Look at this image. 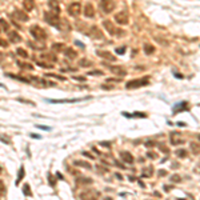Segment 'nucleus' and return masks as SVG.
<instances>
[{"mask_svg": "<svg viewBox=\"0 0 200 200\" xmlns=\"http://www.w3.org/2000/svg\"><path fill=\"white\" fill-rule=\"evenodd\" d=\"M148 83H150V77L148 76L141 77V79H132V80H129L127 84H125V88H127V90H135V88L147 85Z\"/></svg>", "mask_w": 200, "mask_h": 200, "instance_id": "obj_1", "label": "nucleus"}, {"mask_svg": "<svg viewBox=\"0 0 200 200\" xmlns=\"http://www.w3.org/2000/svg\"><path fill=\"white\" fill-rule=\"evenodd\" d=\"M30 32H31V35L34 36V39L38 40V41H43V40H45V38H47V32L41 28L40 25H32L30 28Z\"/></svg>", "mask_w": 200, "mask_h": 200, "instance_id": "obj_2", "label": "nucleus"}, {"mask_svg": "<svg viewBox=\"0 0 200 200\" xmlns=\"http://www.w3.org/2000/svg\"><path fill=\"white\" fill-rule=\"evenodd\" d=\"M103 25H104V28L107 30V32H108L109 35H112V36H123L124 35V31L119 30L118 27L113 25L112 21H109V20H104Z\"/></svg>", "mask_w": 200, "mask_h": 200, "instance_id": "obj_3", "label": "nucleus"}, {"mask_svg": "<svg viewBox=\"0 0 200 200\" xmlns=\"http://www.w3.org/2000/svg\"><path fill=\"white\" fill-rule=\"evenodd\" d=\"M44 19H45V21H47L49 25L59 27V24H60V17H59L58 13H55V12H45L44 13Z\"/></svg>", "mask_w": 200, "mask_h": 200, "instance_id": "obj_4", "label": "nucleus"}, {"mask_svg": "<svg viewBox=\"0 0 200 200\" xmlns=\"http://www.w3.org/2000/svg\"><path fill=\"white\" fill-rule=\"evenodd\" d=\"M99 196H100V192L96 189H87L85 192L80 193L81 200H97Z\"/></svg>", "mask_w": 200, "mask_h": 200, "instance_id": "obj_5", "label": "nucleus"}, {"mask_svg": "<svg viewBox=\"0 0 200 200\" xmlns=\"http://www.w3.org/2000/svg\"><path fill=\"white\" fill-rule=\"evenodd\" d=\"M67 11H68V13L71 16H73V17H76V16H79L80 15V12H81V7H80V3H71L68 6V8H67Z\"/></svg>", "mask_w": 200, "mask_h": 200, "instance_id": "obj_6", "label": "nucleus"}, {"mask_svg": "<svg viewBox=\"0 0 200 200\" xmlns=\"http://www.w3.org/2000/svg\"><path fill=\"white\" fill-rule=\"evenodd\" d=\"M87 35L91 36V38H94V39H103V32L97 28L96 25H90L88 27Z\"/></svg>", "mask_w": 200, "mask_h": 200, "instance_id": "obj_7", "label": "nucleus"}, {"mask_svg": "<svg viewBox=\"0 0 200 200\" xmlns=\"http://www.w3.org/2000/svg\"><path fill=\"white\" fill-rule=\"evenodd\" d=\"M100 6H101V10H103L105 13H111L115 10L113 0H100Z\"/></svg>", "mask_w": 200, "mask_h": 200, "instance_id": "obj_8", "label": "nucleus"}, {"mask_svg": "<svg viewBox=\"0 0 200 200\" xmlns=\"http://www.w3.org/2000/svg\"><path fill=\"white\" fill-rule=\"evenodd\" d=\"M115 20L118 21V24H120V25H125V24H128V21H129L128 13L125 12V11H122V12L116 13V15H115Z\"/></svg>", "mask_w": 200, "mask_h": 200, "instance_id": "obj_9", "label": "nucleus"}, {"mask_svg": "<svg viewBox=\"0 0 200 200\" xmlns=\"http://www.w3.org/2000/svg\"><path fill=\"white\" fill-rule=\"evenodd\" d=\"M12 17H13V19H16V20H19V21H27V20H28V15H27L25 12L20 11V10H15V11H13Z\"/></svg>", "mask_w": 200, "mask_h": 200, "instance_id": "obj_10", "label": "nucleus"}, {"mask_svg": "<svg viewBox=\"0 0 200 200\" xmlns=\"http://www.w3.org/2000/svg\"><path fill=\"white\" fill-rule=\"evenodd\" d=\"M169 140H171V144H174V146L183 144V139H181V135L179 132H172L169 136Z\"/></svg>", "mask_w": 200, "mask_h": 200, "instance_id": "obj_11", "label": "nucleus"}, {"mask_svg": "<svg viewBox=\"0 0 200 200\" xmlns=\"http://www.w3.org/2000/svg\"><path fill=\"white\" fill-rule=\"evenodd\" d=\"M84 15L87 17H94L95 16V8L91 3H87L85 7H84Z\"/></svg>", "mask_w": 200, "mask_h": 200, "instance_id": "obj_12", "label": "nucleus"}, {"mask_svg": "<svg viewBox=\"0 0 200 200\" xmlns=\"http://www.w3.org/2000/svg\"><path fill=\"white\" fill-rule=\"evenodd\" d=\"M8 38H10V41H11V43H19V41H21V36L17 34L16 31L8 32Z\"/></svg>", "mask_w": 200, "mask_h": 200, "instance_id": "obj_13", "label": "nucleus"}, {"mask_svg": "<svg viewBox=\"0 0 200 200\" xmlns=\"http://www.w3.org/2000/svg\"><path fill=\"white\" fill-rule=\"evenodd\" d=\"M96 53H97V56H100V58H103V59H105V60H108V62H115V58H113L109 52H107V51H96Z\"/></svg>", "mask_w": 200, "mask_h": 200, "instance_id": "obj_14", "label": "nucleus"}, {"mask_svg": "<svg viewBox=\"0 0 200 200\" xmlns=\"http://www.w3.org/2000/svg\"><path fill=\"white\" fill-rule=\"evenodd\" d=\"M188 109V104L187 101H183V103H179L174 107V113H178V112H181V111H187Z\"/></svg>", "mask_w": 200, "mask_h": 200, "instance_id": "obj_15", "label": "nucleus"}, {"mask_svg": "<svg viewBox=\"0 0 200 200\" xmlns=\"http://www.w3.org/2000/svg\"><path fill=\"white\" fill-rule=\"evenodd\" d=\"M120 157H122V160L124 163H128V164H132L133 163V156L129 152H122L120 153Z\"/></svg>", "mask_w": 200, "mask_h": 200, "instance_id": "obj_16", "label": "nucleus"}, {"mask_svg": "<svg viewBox=\"0 0 200 200\" xmlns=\"http://www.w3.org/2000/svg\"><path fill=\"white\" fill-rule=\"evenodd\" d=\"M63 51H64V55H66V56H67L68 59H75V58L77 56L76 51L73 49V48H71V47H67V48H64Z\"/></svg>", "mask_w": 200, "mask_h": 200, "instance_id": "obj_17", "label": "nucleus"}, {"mask_svg": "<svg viewBox=\"0 0 200 200\" xmlns=\"http://www.w3.org/2000/svg\"><path fill=\"white\" fill-rule=\"evenodd\" d=\"M109 69H111V72H113L115 75H118V76H124L125 73H127V71H125L123 67H109Z\"/></svg>", "mask_w": 200, "mask_h": 200, "instance_id": "obj_18", "label": "nucleus"}, {"mask_svg": "<svg viewBox=\"0 0 200 200\" xmlns=\"http://www.w3.org/2000/svg\"><path fill=\"white\" fill-rule=\"evenodd\" d=\"M23 7L25 11H32L35 8V2L34 0H23Z\"/></svg>", "mask_w": 200, "mask_h": 200, "instance_id": "obj_19", "label": "nucleus"}, {"mask_svg": "<svg viewBox=\"0 0 200 200\" xmlns=\"http://www.w3.org/2000/svg\"><path fill=\"white\" fill-rule=\"evenodd\" d=\"M189 148H191L193 155H199L200 153V143H196V141L189 143Z\"/></svg>", "mask_w": 200, "mask_h": 200, "instance_id": "obj_20", "label": "nucleus"}, {"mask_svg": "<svg viewBox=\"0 0 200 200\" xmlns=\"http://www.w3.org/2000/svg\"><path fill=\"white\" fill-rule=\"evenodd\" d=\"M81 100H85V99H62V100H48L49 103H55V104H58V103H76V101H81Z\"/></svg>", "mask_w": 200, "mask_h": 200, "instance_id": "obj_21", "label": "nucleus"}, {"mask_svg": "<svg viewBox=\"0 0 200 200\" xmlns=\"http://www.w3.org/2000/svg\"><path fill=\"white\" fill-rule=\"evenodd\" d=\"M48 6L52 10V12L59 13V2L58 0H48Z\"/></svg>", "mask_w": 200, "mask_h": 200, "instance_id": "obj_22", "label": "nucleus"}, {"mask_svg": "<svg viewBox=\"0 0 200 200\" xmlns=\"http://www.w3.org/2000/svg\"><path fill=\"white\" fill-rule=\"evenodd\" d=\"M153 174V167L150 165V167H144L143 168V172H141V176L143 178H150Z\"/></svg>", "mask_w": 200, "mask_h": 200, "instance_id": "obj_23", "label": "nucleus"}, {"mask_svg": "<svg viewBox=\"0 0 200 200\" xmlns=\"http://www.w3.org/2000/svg\"><path fill=\"white\" fill-rule=\"evenodd\" d=\"M40 58L43 59V62H44V60H48V62H51V63H55V62L58 60L56 58L53 56V55H49V53H44V55H41Z\"/></svg>", "mask_w": 200, "mask_h": 200, "instance_id": "obj_24", "label": "nucleus"}, {"mask_svg": "<svg viewBox=\"0 0 200 200\" xmlns=\"http://www.w3.org/2000/svg\"><path fill=\"white\" fill-rule=\"evenodd\" d=\"M76 183L79 185H81V184H91L92 183V179H90V178H77L76 179Z\"/></svg>", "mask_w": 200, "mask_h": 200, "instance_id": "obj_25", "label": "nucleus"}, {"mask_svg": "<svg viewBox=\"0 0 200 200\" xmlns=\"http://www.w3.org/2000/svg\"><path fill=\"white\" fill-rule=\"evenodd\" d=\"M28 45L35 49H44V43H41V41H39V43H32V41H28Z\"/></svg>", "mask_w": 200, "mask_h": 200, "instance_id": "obj_26", "label": "nucleus"}, {"mask_svg": "<svg viewBox=\"0 0 200 200\" xmlns=\"http://www.w3.org/2000/svg\"><path fill=\"white\" fill-rule=\"evenodd\" d=\"M175 153H176V156H178V157H181V159H185V157L188 156L187 150H183V148H181V150H178Z\"/></svg>", "mask_w": 200, "mask_h": 200, "instance_id": "obj_27", "label": "nucleus"}, {"mask_svg": "<svg viewBox=\"0 0 200 200\" xmlns=\"http://www.w3.org/2000/svg\"><path fill=\"white\" fill-rule=\"evenodd\" d=\"M17 66H19V67H21V68H24V69H34V66H32V64H30V63L17 62Z\"/></svg>", "mask_w": 200, "mask_h": 200, "instance_id": "obj_28", "label": "nucleus"}, {"mask_svg": "<svg viewBox=\"0 0 200 200\" xmlns=\"http://www.w3.org/2000/svg\"><path fill=\"white\" fill-rule=\"evenodd\" d=\"M144 52H146L147 55H150V53H153V52H155V48H153V45L146 44V45H144Z\"/></svg>", "mask_w": 200, "mask_h": 200, "instance_id": "obj_29", "label": "nucleus"}, {"mask_svg": "<svg viewBox=\"0 0 200 200\" xmlns=\"http://www.w3.org/2000/svg\"><path fill=\"white\" fill-rule=\"evenodd\" d=\"M73 164H75V165H80V167H85L87 169H90V168H91V165L88 164L87 161H81V160H76L75 163H73Z\"/></svg>", "mask_w": 200, "mask_h": 200, "instance_id": "obj_30", "label": "nucleus"}, {"mask_svg": "<svg viewBox=\"0 0 200 200\" xmlns=\"http://www.w3.org/2000/svg\"><path fill=\"white\" fill-rule=\"evenodd\" d=\"M23 193H24L25 196H32V192H31L28 184H24V185H23Z\"/></svg>", "mask_w": 200, "mask_h": 200, "instance_id": "obj_31", "label": "nucleus"}, {"mask_svg": "<svg viewBox=\"0 0 200 200\" xmlns=\"http://www.w3.org/2000/svg\"><path fill=\"white\" fill-rule=\"evenodd\" d=\"M7 76H10V77H13V79H16V80H19V81H24V83H28V81H30V80H27V79L21 77V76L13 75V73H7Z\"/></svg>", "mask_w": 200, "mask_h": 200, "instance_id": "obj_32", "label": "nucleus"}, {"mask_svg": "<svg viewBox=\"0 0 200 200\" xmlns=\"http://www.w3.org/2000/svg\"><path fill=\"white\" fill-rule=\"evenodd\" d=\"M16 52H17V55H19V56L24 58V59L28 58V53H27V51H25V49H23V48H17V49H16Z\"/></svg>", "mask_w": 200, "mask_h": 200, "instance_id": "obj_33", "label": "nucleus"}, {"mask_svg": "<svg viewBox=\"0 0 200 200\" xmlns=\"http://www.w3.org/2000/svg\"><path fill=\"white\" fill-rule=\"evenodd\" d=\"M0 25H2V30H4V31H8L10 30V24L4 20V19H0Z\"/></svg>", "mask_w": 200, "mask_h": 200, "instance_id": "obj_34", "label": "nucleus"}, {"mask_svg": "<svg viewBox=\"0 0 200 200\" xmlns=\"http://www.w3.org/2000/svg\"><path fill=\"white\" fill-rule=\"evenodd\" d=\"M79 64H80L81 67H90L92 63L90 62V60H87V59H81L80 62H79Z\"/></svg>", "mask_w": 200, "mask_h": 200, "instance_id": "obj_35", "label": "nucleus"}, {"mask_svg": "<svg viewBox=\"0 0 200 200\" xmlns=\"http://www.w3.org/2000/svg\"><path fill=\"white\" fill-rule=\"evenodd\" d=\"M171 181L172 183H179V181H181V176L180 175H172L171 176Z\"/></svg>", "mask_w": 200, "mask_h": 200, "instance_id": "obj_36", "label": "nucleus"}, {"mask_svg": "<svg viewBox=\"0 0 200 200\" xmlns=\"http://www.w3.org/2000/svg\"><path fill=\"white\" fill-rule=\"evenodd\" d=\"M63 47H64V45H63L62 43H55V44H52V49H55V51H62Z\"/></svg>", "mask_w": 200, "mask_h": 200, "instance_id": "obj_37", "label": "nucleus"}, {"mask_svg": "<svg viewBox=\"0 0 200 200\" xmlns=\"http://www.w3.org/2000/svg\"><path fill=\"white\" fill-rule=\"evenodd\" d=\"M45 76H48V77H55V79H59V80H66V77H63V76H60V75H56V73H47Z\"/></svg>", "mask_w": 200, "mask_h": 200, "instance_id": "obj_38", "label": "nucleus"}, {"mask_svg": "<svg viewBox=\"0 0 200 200\" xmlns=\"http://www.w3.org/2000/svg\"><path fill=\"white\" fill-rule=\"evenodd\" d=\"M38 66L44 67V68H51V67H52V64H51V63H45V62H38Z\"/></svg>", "mask_w": 200, "mask_h": 200, "instance_id": "obj_39", "label": "nucleus"}, {"mask_svg": "<svg viewBox=\"0 0 200 200\" xmlns=\"http://www.w3.org/2000/svg\"><path fill=\"white\" fill-rule=\"evenodd\" d=\"M23 176H24V168H20V171H19V179H17V183H19V180L20 179H23Z\"/></svg>", "mask_w": 200, "mask_h": 200, "instance_id": "obj_40", "label": "nucleus"}, {"mask_svg": "<svg viewBox=\"0 0 200 200\" xmlns=\"http://www.w3.org/2000/svg\"><path fill=\"white\" fill-rule=\"evenodd\" d=\"M159 148L164 152V153H168V148H167L165 146H163V144H159Z\"/></svg>", "mask_w": 200, "mask_h": 200, "instance_id": "obj_41", "label": "nucleus"}, {"mask_svg": "<svg viewBox=\"0 0 200 200\" xmlns=\"http://www.w3.org/2000/svg\"><path fill=\"white\" fill-rule=\"evenodd\" d=\"M88 75H103V72L101 71H91V72H88Z\"/></svg>", "mask_w": 200, "mask_h": 200, "instance_id": "obj_42", "label": "nucleus"}, {"mask_svg": "<svg viewBox=\"0 0 200 200\" xmlns=\"http://www.w3.org/2000/svg\"><path fill=\"white\" fill-rule=\"evenodd\" d=\"M0 45H2V47H8V41L4 40V39H0Z\"/></svg>", "mask_w": 200, "mask_h": 200, "instance_id": "obj_43", "label": "nucleus"}, {"mask_svg": "<svg viewBox=\"0 0 200 200\" xmlns=\"http://www.w3.org/2000/svg\"><path fill=\"white\" fill-rule=\"evenodd\" d=\"M39 129H44V131H49L51 129V127H47V125H36Z\"/></svg>", "mask_w": 200, "mask_h": 200, "instance_id": "obj_44", "label": "nucleus"}, {"mask_svg": "<svg viewBox=\"0 0 200 200\" xmlns=\"http://www.w3.org/2000/svg\"><path fill=\"white\" fill-rule=\"evenodd\" d=\"M147 156L150 157V159H156V157H157V155H155L153 152H148V153H147Z\"/></svg>", "mask_w": 200, "mask_h": 200, "instance_id": "obj_45", "label": "nucleus"}, {"mask_svg": "<svg viewBox=\"0 0 200 200\" xmlns=\"http://www.w3.org/2000/svg\"><path fill=\"white\" fill-rule=\"evenodd\" d=\"M125 52V47H123V48H119V49H116V53H119V55H123Z\"/></svg>", "mask_w": 200, "mask_h": 200, "instance_id": "obj_46", "label": "nucleus"}, {"mask_svg": "<svg viewBox=\"0 0 200 200\" xmlns=\"http://www.w3.org/2000/svg\"><path fill=\"white\" fill-rule=\"evenodd\" d=\"M167 175V171L165 169H160L159 171V176H165Z\"/></svg>", "mask_w": 200, "mask_h": 200, "instance_id": "obj_47", "label": "nucleus"}, {"mask_svg": "<svg viewBox=\"0 0 200 200\" xmlns=\"http://www.w3.org/2000/svg\"><path fill=\"white\" fill-rule=\"evenodd\" d=\"M73 79H76L77 81H84L85 80V77H83V76H77V77H73Z\"/></svg>", "mask_w": 200, "mask_h": 200, "instance_id": "obj_48", "label": "nucleus"}, {"mask_svg": "<svg viewBox=\"0 0 200 200\" xmlns=\"http://www.w3.org/2000/svg\"><path fill=\"white\" fill-rule=\"evenodd\" d=\"M155 144H153V141H147L146 143V147H153Z\"/></svg>", "mask_w": 200, "mask_h": 200, "instance_id": "obj_49", "label": "nucleus"}, {"mask_svg": "<svg viewBox=\"0 0 200 200\" xmlns=\"http://www.w3.org/2000/svg\"><path fill=\"white\" fill-rule=\"evenodd\" d=\"M0 191L4 192V184H3V181H0Z\"/></svg>", "mask_w": 200, "mask_h": 200, "instance_id": "obj_50", "label": "nucleus"}, {"mask_svg": "<svg viewBox=\"0 0 200 200\" xmlns=\"http://www.w3.org/2000/svg\"><path fill=\"white\" fill-rule=\"evenodd\" d=\"M75 44H77V45H80L81 48H84V44H83V43H80V41H77V40L75 41Z\"/></svg>", "mask_w": 200, "mask_h": 200, "instance_id": "obj_51", "label": "nucleus"}, {"mask_svg": "<svg viewBox=\"0 0 200 200\" xmlns=\"http://www.w3.org/2000/svg\"><path fill=\"white\" fill-rule=\"evenodd\" d=\"M172 168H179V164H178V163H174V165H172Z\"/></svg>", "mask_w": 200, "mask_h": 200, "instance_id": "obj_52", "label": "nucleus"}, {"mask_svg": "<svg viewBox=\"0 0 200 200\" xmlns=\"http://www.w3.org/2000/svg\"><path fill=\"white\" fill-rule=\"evenodd\" d=\"M2 60H3V53L0 52V62H2Z\"/></svg>", "mask_w": 200, "mask_h": 200, "instance_id": "obj_53", "label": "nucleus"}, {"mask_svg": "<svg viewBox=\"0 0 200 200\" xmlns=\"http://www.w3.org/2000/svg\"><path fill=\"white\" fill-rule=\"evenodd\" d=\"M104 200H112V197H105Z\"/></svg>", "mask_w": 200, "mask_h": 200, "instance_id": "obj_54", "label": "nucleus"}, {"mask_svg": "<svg viewBox=\"0 0 200 200\" xmlns=\"http://www.w3.org/2000/svg\"><path fill=\"white\" fill-rule=\"evenodd\" d=\"M199 140H200V135H199Z\"/></svg>", "mask_w": 200, "mask_h": 200, "instance_id": "obj_55", "label": "nucleus"}, {"mask_svg": "<svg viewBox=\"0 0 200 200\" xmlns=\"http://www.w3.org/2000/svg\"><path fill=\"white\" fill-rule=\"evenodd\" d=\"M0 31H2V28H0Z\"/></svg>", "mask_w": 200, "mask_h": 200, "instance_id": "obj_56", "label": "nucleus"}]
</instances>
